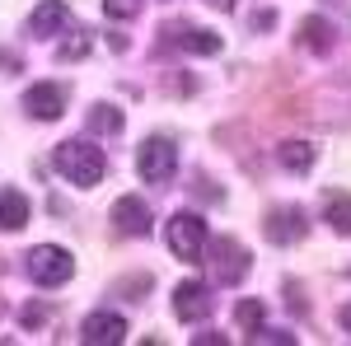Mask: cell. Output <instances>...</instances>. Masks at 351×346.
I'll return each mask as SVG.
<instances>
[{
  "label": "cell",
  "mask_w": 351,
  "mask_h": 346,
  "mask_svg": "<svg viewBox=\"0 0 351 346\" xmlns=\"http://www.w3.org/2000/svg\"><path fill=\"white\" fill-rule=\"evenodd\" d=\"M52 164H56V173L75 187H94V183H104V173H108V155L94 140H61Z\"/></svg>",
  "instance_id": "obj_1"
},
{
  "label": "cell",
  "mask_w": 351,
  "mask_h": 346,
  "mask_svg": "<svg viewBox=\"0 0 351 346\" xmlns=\"http://www.w3.org/2000/svg\"><path fill=\"white\" fill-rule=\"evenodd\" d=\"M28 276H33L43 291H56V286H66V281L75 276V258H71L61 243H38V248L28 253Z\"/></svg>",
  "instance_id": "obj_2"
},
{
  "label": "cell",
  "mask_w": 351,
  "mask_h": 346,
  "mask_svg": "<svg viewBox=\"0 0 351 346\" xmlns=\"http://www.w3.org/2000/svg\"><path fill=\"white\" fill-rule=\"evenodd\" d=\"M164 239H169V253H173V258L202 262V253H206V220H202L197 211H178L173 220H169Z\"/></svg>",
  "instance_id": "obj_3"
},
{
  "label": "cell",
  "mask_w": 351,
  "mask_h": 346,
  "mask_svg": "<svg viewBox=\"0 0 351 346\" xmlns=\"http://www.w3.org/2000/svg\"><path fill=\"white\" fill-rule=\"evenodd\" d=\"M136 173L145 183H169L178 173V145L169 136H150L141 150H136Z\"/></svg>",
  "instance_id": "obj_4"
},
{
  "label": "cell",
  "mask_w": 351,
  "mask_h": 346,
  "mask_svg": "<svg viewBox=\"0 0 351 346\" xmlns=\"http://www.w3.org/2000/svg\"><path fill=\"white\" fill-rule=\"evenodd\" d=\"M248 248L239 239H216L211 243V271H216L220 286H239L243 276H248Z\"/></svg>",
  "instance_id": "obj_5"
},
{
  "label": "cell",
  "mask_w": 351,
  "mask_h": 346,
  "mask_svg": "<svg viewBox=\"0 0 351 346\" xmlns=\"http://www.w3.org/2000/svg\"><path fill=\"white\" fill-rule=\"evenodd\" d=\"M211 309H216V295H211L206 281H178V286H173V314L183 323L211 319Z\"/></svg>",
  "instance_id": "obj_6"
},
{
  "label": "cell",
  "mask_w": 351,
  "mask_h": 346,
  "mask_svg": "<svg viewBox=\"0 0 351 346\" xmlns=\"http://www.w3.org/2000/svg\"><path fill=\"white\" fill-rule=\"evenodd\" d=\"M24 112L28 117H38V122H56L61 112H66V84H33L24 89Z\"/></svg>",
  "instance_id": "obj_7"
},
{
  "label": "cell",
  "mask_w": 351,
  "mask_h": 346,
  "mask_svg": "<svg viewBox=\"0 0 351 346\" xmlns=\"http://www.w3.org/2000/svg\"><path fill=\"white\" fill-rule=\"evenodd\" d=\"M263 234H267L271 243H300L309 234V220H304L300 206H276V211L263 220Z\"/></svg>",
  "instance_id": "obj_8"
},
{
  "label": "cell",
  "mask_w": 351,
  "mask_h": 346,
  "mask_svg": "<svg viewBox=\"0 0 351 346\" xmlns=\"http://www.w3.org/2000/svg\"><path fill=\"white\" fill-rule=\"evenodd\" d=\"M127 337V319L122 314H108V309H99V314H89L80 323V342L84 346H117Z\"/></svg>",
  "instance_id": "obj_9"
},
{
  "label": "cell",
  "mask_w": 351,
  "mask_h": 346,
  "mask_svg": "<svg viewBox=\"0 0 351 346\" xmlns=\"http://www.w3.org/2000/svg\"><path fill=\"white\" fill-rule=\"evenodd\" d=\"M164 33H169V42H173V47H183V52H192V56H216L220 47H225V38H220V33L197 28V24H169Z\"/></svg>",
  "instance_id": "obj_10"
},
{
  "label": "cell",
  "mask_w": 351,
  "mask_h": 346,
  "mask_svg": "<svg viewBox=\"0 0 351 346\" xmlns=\"http://www.w3.org/2000/svg\"><path fill=\"white\" fill-rule=\"evenodd\" d=\"M112 225H117L122 234L141 239V234H150V206H145L141 197H117V206H112Z\"/></svg>",
  "instance_id": "obj_11"
},
{
  "label": "cell",
  "mask_w": 351,
  "mask_h": 346,
  "mask_svg": "<svg viewBox=\"0 0 351 346\" xmlns=\"http://www.w3.org/2000/svg\"><path fill=\"white\" fill-rule=\"evenodd\" d=\"M66 24H71V5L66 0H38L33 19H28V28L38 38H56V33H66Z\"/></svg>",
  "instance_id": "obj_12"
},
{
  "label": "cell",
  "mask_w": 351,
  "mask_h": 346,
  "mask_svg": "<svg viewBox=\"0 0 351 346\" xmlns=\"http://www.w3.org/2000/svg\"><path fill=\"white\" fill-rule=\"evenodd\" d=\"M33 206H28V197L19 187H0V230L5 234H14V230H24Z\"/></svg>",
  "instance_id": "obj_13"
},
{
  "label": "cell",
  "mask_w": 351,
  "mask_h": 346,
  "mask_svg": "<svg viewBox=\"0 0 351 346\" xmlns=\"http://www.w3.org/2000/svg\"><path fill=\"white\" fill-rule=\"evenodd\" d=\"M300 47H309V52H332V42H337V28L328 24L324 14H309V19H300Z\"/></svg>",
  "instance_id": "obj_14"
},
{
  "label": "cell",
  "mask_w": 351,
  "mask_h": 346,
  "mask_svg": "<svg viewBox=\"0 0 351 346\" xmlns=\"http://www.w3.org/2000/svg\"><path fill=\"white\" fill-rule=\"evenodd\" d=\"M314 155H319V150H314L309 140H286V145H276V160H281L286 173H309V169H314Z\"/></svg>",
  "instance_id": "obj_15"
},
{
  "label": "cell",
  "mask_w": 351,
  "mask_h": 346,
  "mask_svg": "<svg viewBox=\"0 0 351 346\" xmlns=\"http://www.w3.org/2000/svg\"><path fill=\"white\" fill-rule=\"evenodd\" d=\"M324 220H328V230H332V234L351 239V197H347V192H332V197H328Z\"/></svg>",
  "instance_id": "obj_16"
},
{
  "label": "cell",
  "mask_w": 351,
  "mask_h": 346,
  "mask_svg": "<svg viewBox=\"0 0 351 346\" xmlns=\"http://www.w3.org/2000/svg\"><path fill=\"white\" fill-rule=\"evenodd\" d=\"M122 122H127V117H122L117 108H108V103H99V108H94V112H89V132L117 136V132H122Z\"/></svg>",
  "instance_id": "obj_17"
},
{
  "label": "cell",
  "mask_w": 351,
  "mask_h": 346,
  "mask_svg": "<svg viewBox=\"0 0 351 346\" xmlns=\"http://www.w3.org/2000/svg\"><path fill=\"white\" fill-rule=\"evenodd\" d=\"M263 319H267V309H263L258 299H239V304H234V323H239L243 332H258Z\"/></svg>",
  "instance_id": "obj_18"
},
{
  "label": "cell",
  "mask_w": 351,
  "mask_h": 346,
  "mask_svg": "<svg viewBox=\"0 0 351 346\" xmlns=\"http://www.w3.org/2000/svg\"><path fill=\"white\" fill-rule=\"evenodd\" d=\"M80 56H89V33H71V38L56 47V61H80Z\"/></svg>",
  "instance_id": "obj_19"
},
{
  "label": "cell",
  "mask_w": 351,
  "mask_h": 346,
  "mask_svg": "<svg viewBox=\"0 0 351 346\" xmlns=\"http://www.w3.org/2000/svg\"><path fill=\"white\" fill-rule=\"evenodd\" d=\"M145 10V0H104V14L108 19H136Z\"/></svg>",
  "instance_id": "obj_20"
},
{
  "label": "cell",
  "mask_w": 351,
  "mask_h": 346,
  "mask_svg": "<svg viewBox=\"0 0 351 346\" xmlns=\"http://www.w3.org/2000/svg\"><path fill=\"white\" fill-rule=\"evenodd\" d=\"M253 342L263 346V342H271V346H295V332H263V328H258V332H253Z\"/></svg>",
  "instance_id": "obj_21"
},
{
  "label": "cell",
  "mask_w": 351,
  "mask_h": 346,
  "mask_svg": "<svg viewBox=\"0 0 351 346\" xmlns=\"http://www.w3.org/2000/svg\"><path fill=\"white\" fill-rule=\"evenodd\" d=\"M19 323H24V328H43V323H47V309H43V304H24Z\"/></svg>",
  "instance_id": "obj_22"
},
{
  "label": "cell",
  "mask_w": 351,
  "mask_h": 346,
  "mask_svg": "<svg viewBox=\"0 0 351 346\" xmlns=\"http://www.w3.org/2000/svg\"><path fill=\"white\" fill-rule=\"evenodd\" d=\"M0 66H5V75H14L19 71V56L10 52V47H0Z\"/></svg>",
  "instance_id": "obj_23"
},
{
  "label": "cell",
  "mask_w": 351,
  "mask_h": 346,
  "mask_svg": "<svg viewBox=\"0 0 351 346\" xmlns=\"http://www.w3.org/2000/svg\"><path fill=\"white\" fill-rule=\"evenodd\" d=\"M192 342H197V346H225V337H220V332H197Z\"/></svg>",
  "instance_id": "obj_24"
},
{
  "label": "cell",
  "mask_w": 351,
  "mask_h": 346,
  "mask_svg": "<svg viewBox=\"0 0 351 346\" xmlns=\"http://www.w3.org/2000/svg\"><path fill=\"white\" fill-rule=\"evenodd\" d=\"M337 323H342V328L351 332V304H347V309H337Z\"/></svg>",
  "instance_id": "obj_25"
},
{
  "label": "cell",
  "mask_w": 351,
  "mask_h": 346,
  "mask_svg": "<svg viewBox=\"0 0 351 346\" xmlns=\"http://www.w3.org/2000/svg\"><path fill=\"white\" fill-rule=\"evenodd\" d=\"M211 5H216V10H230V5H234V0H211Z\"/></svg>",
  "instance_id": "obj_26"
},
{
  "label": "cell",
  "mask_w": 351,
  "mask_h": 346,
  "mask_svg": "<svg viewBox=\"0 0 351 346\" xmlns=\"http://www.w3.org/2000/svg\"><path fill=\"white\" fill-rule=\"evenodd\" d=\"M0 319H5V299H0Z\"/></svg>",
  "instance_id": "obj_27"
}]
</instances>
